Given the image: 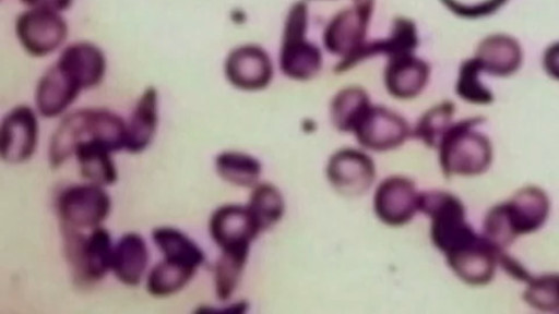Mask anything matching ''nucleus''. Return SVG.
<instances>
[{"label": "nucleus", "mask_w": 559, "mask_h": 314, "mask_svg": "<svg viewBox=\"0 0 559 314\" xmlns=\"http://www.w3.org/2000/svg\"><path fill=\"white\" fill-rule=\"evenodd\" d=\"M549 214L547 193L537 185H525L487 212L483 234L497 247L506 249L519 237L540 229Z\"/></svg>", "instance_id": "obj_1"}, {"label": "nucleus", "mask_w": 559, "mask_h": 314, "mask_svg": "<svg viewBox=\"0 0 559 314\" xmlns=\"http://www.w3.org/2000/svg\"><path fill=\"white\" fill-rule=\"evenodd\" d=\"M418 212L430 219L432 244L445 255L468 247L481 239L466 220L461 200L447 191L419 193Z\"/></svg>", "instance_id": "obj_2"}, {"label": "nucleus", "mask_w": 559, "mask_h": 314, "mask_svg": "<svg viewBox=\"0 0 559 314\" xmlns=\"http://www.w3.org/2000/svg\"><path fill=\"white\" fill-rule=\"evenodd\" d=\"M481 118H468L453 123L439 147V165L445 177H474L486 172L492 162L489 138L475 130Z\"/></svg>", "instance_id": "obj_3"}, {"label": "nucleus", "mask_w": 559, "mask_h": 314, "mask_svg": "<svg viewBox=\"0 0 559 314\" xmlns=\"http://www.w3.org/2000/svg\"><path fill=\"white\" fill-rule=\"evenodd\" d=\"M64 253L73 274L87 282L102 280L111 269L112 250L110 233L98 226L85 234L82 230L61 226Z\"/></svg>", "instance_id": "obj_4"}, {"label": "nucleus", "mask_w": 559, "mask_h": 314, "mask_svg": "<svg viewBox=\"0 0 559 314\" xmlns=\"http://www.w3.org/2000/svg\"><path fill=\"white\" fill-rule=\"evenodd\" d=\"M307 12L305 2H297L290 9L280 55L282 72L298 81L312 78L322 65L320 49L306 39Z\"/></svg>", "instance_id": "obj_5"}, {"label": "nucleus", "mask_w": 559, "mask_h": 314, "mask_svg": "<svg viewBox=\"0 0 559 314\" xmlns=\"http://www.w3.org/2000/svg\"><path fill=\"white\" fill-rule=\"evenodd\" d=\"M111 200L102 185L75 184L66 188L57 198L61 226L84 230L94 229L107 218Z\"/></svg>", "instance_id": "obj_6"}, {"label": "nucleus", "mask_w": 559, "mask_h": 314, "mask_svg": "<svg viewBox=\"0 0 559 314\" xmlns=\"http://www.w3.org/2000/svg\"><path fill=\"white\" fill-rule=\"evenodd\" d=\"M15 34L28 55L45 57L58 49L66 40L68 25L58 12L29 9L17 16Z\"/></svg>", "instance_id": "obj_7"}, {"label": "nucleus", "mask_w": 559, "mask_h": 314, "mask_svg": "<svg viewBox=\"0 0 559 314\" xmlns=\"http://www.w3.org/2000/svg\"><path fill=\"white\" fill-rule=\"evenodd\" d=\"M353 134L359 145L373 152H386L400 147L412 136L406 120L396 112L372 106L365 111Z\"/></svg>", "instance_id": "obj_8"}, {"label": "nucleus", "mask_w": 559, "mask_h": 314, "mask_svg": "<svg viewBox=\"0 0 559 314\" xmlns=\"http://www.w3.org/2000/svg\"><path fill=\"white\" fill-rule=\"evenodd\" d=\"M326 178L332 188L348 197L365 194L376 179L374 162L369 155L356 148L335 152L326 164Z\"/></svg>", "instance_id": "obj_9"}, {"label": "nucleus", "mask_w": 559, "mask_h": 314, "mask_svg": "<svg viewBox=\"0 0 559 314\" xmlns=\"http://www.w3.org/2000/svg\"><path fill=\"white\" fill-rule=\"evenodd\" d=\"M419 193L411 179L403 176L388 177L376 189L374 213L386 226L401 227L418 212Z\"/></svg>", "instance_id": "obj_10"}, {"label": "nucleus", "mask_w": 559, "mask_h": 314, "mask_svg": "<svg viewBox=\"0 0 559 314\" xmlns=\"http://www.w3.org/2000/svg\"><path fill=\"white\" fill-rule=\"evenodd\" d=\"M37 142L38 121L31 107L21 105L5 114L0 128V153L5 162L26 161L36 150Z\"/></svg>", "instance_id": "obj_11"}, {"label": "nucleus", "mask_w": 559, "mask_h": 314, "mask_svg": "<svg viewBox=\"0 0 559 314\" xmlns=\"http://www.w3.org/2000/svg\"><path fill=\"white\" fill-rule=\"evenodd\" d=\"M209 231L221 250H250V244L261 232L247 205L236 204L214 210Z\"/></svg>", "instance_id": "obj_12"}, {"label": "nucleus", "mask_w": 559, "mask_h": 314, "mask_svg": "<svg viewBox=\"0 0 559 314\" xmlns=\"http://www.w3.org/2000/svg\"><path fill=\"white\" fill-rule=\"evenodd\" d=\"M225 76L236 88L258 90L266 87L273 76V67L267 53L254 45L233 49L224 64Z\"/></svg>", "instance_id": "obj_13"}, {"label": "nucleus", "mask_w": 559, "mask_h": 314, "mask_svg": "<svg viewBox=\"0 0 559 314\" xmlns=\"http://www.w3.org/2000/svg\"><path fill=\"white\" fill-rule=\"evenodd\" d=\"M483 234V233H481ZM499 249L484 234L475 244L445 255L447 264L454 275L469 286L489 283L498 267Z\"/></svg>", "instance_id": "obj_14"}, {"label": "nucleus", "mask_w": 559, "mask_h": 314, "mask_svg": "<svg viewBox=\"0 0 559 314\" xmlns=\"http://www.w3.org/2000/svg\"><path fill=\"white\" fill-rule=\"evenodd\" d=\"M371 8L358 7L340 12L324 33V46L333 55L343 56L340 64L348 61L365 44L364 37Z\"/></svg>", "instance_id": "obj_15"}, {"label": "nucleus", "mask_w": 559, "mask_h": 314, "mask_svg": "<svg viewBox=\"0 0 559 314\" xmlns=\"http://www.w3.org/2000/svg\"><path fill=\"white\" fill-rule=\"evenodd\" d=\"M81 89L97 86L106 72L104 52L94 44L78 41L66 47L56 62Z\"/></svg>", "instance_id": "obj_16"}, {"label": "nucleus", "mask_w": 559, "mask_h": 314, "mask_svg": "<svg viewBox=\"0 0 559 314\" xmlns=\"http://www.w3.org/2000/svg\"><path fill=\"white\" fill-rule=\"evenodd\" d=\"M81 90V87L55 63L46 70L37 83L36 107L43 117H57L66 111Z\"/></svg>", "instance_id": "obj_17"}, {"label": "nucleus", "mask_w": 559, "mask_h": 314, "mask_svg": "<svg viewBox=\"0 0 559 314\" xmlns=\"http://www.w3.org/2000/svg\"><path fill=\"white\" fill-rule=\"evenodd\" d=\"M428 64L413 56L404 53L389 58L384 71V84L390 95L400 99L416 97L425 88L429 78Z\"/></svg>", "instance_id": "obj_18"}, {"label": "nucleus", "mask_w": 559, "mask_h": 314, "mask_svg": "<svg viewBox=\"0 0 559 314\" xmlns=\"http://www.w3.org/2000/svg\"><path fill=\"white\" fill-rule=\"evenodd\" d=\"M148 264L145 240L135 232L123 234L114 245L111 270L127 286H138Z\"/></svg>", "instance_id": "obj_19"}, {"label": "nucleus", "mask_w": 559, "mask_h": 314, "mask_svg": "<svg viewBox=\"0 0 559 314\" xmlns=\"http://www.w3.org/2000/svg\"><path fill=\"white\" fill-rule=\"evenodd\" d=\"M158 122V95L155 87H147L139 97L129 122L124 149L138 154L153 141Z\"/></svg>", "instance_id": "obj_20"}, {"label": "nucleus", "mask_w": 559, "mask_h": 314, "mask_svg": "<svg viewBox=\"0 0 559 314\" xmlns=\"http://www.w3.org/2000/svg\"><path fill=\"white\" fill-rule=\"evenodd\" d=\"M90 138L88 108L78 109L64 116L50 140V166L58 168L63 165L75 153L79 144Z\"/></svg>", "instance_id": "obj_21"}, {"label": "nucleus", "mask_w": 559, "mask_h": 314, "mask_svg": "<svg viewBox=\"0 0 559 314\" xmlns=\"http://www.w3.org/2000/svg\"><path fill=\"white\" fill-rule=\"evenodd\" d=\"M110 150L94 140L79 144L75 157L80 172L91 183L110 185L117 181L118 172L110 157Z\"/></svg>", "instance_id": "obj_22"}, {"label": "nucleus", "mask_w": 559, "mask_h": 314, "mask_svg": "<svg viewBox=\"0 0 559 314\" xmlns=\"http://www.w3.org/2000/svg\"><path fill=\"white\" fill-rule=\"evenodd\" d=\"M152 238L166 259L181 263L197 269L205 259L201 247L176 228H155L152 232Z\"/></svg>", "instance_id": "obj_23"}, {"label": "nucleus", "mask_w": 559, "mask_h": 314, "mask_svg": "<svg viewBox=\"0 0 559 314\" xmlns=\"http://www.w3.org/2000/svg\"><path fill=\"white\" fill-rule=\"evenodd\" d=\"M367 93L357 86L341 89L330 107L331 121L341 132L353 133L356 124L370 107Z\"/></svg>", "instance_id": "obj_24"}, {"label": "nucleus", "mask_w": 559, "mask_h": 314, "mask_svg": "<svg viewBox=\"0 0 559 314\" xmlns=\"http://www.w3.org/2000/svg\"><path fill=\"white\" fill-rule=\"evenodd\" d=\"M215 168L218 176L226 182L253 188L259 183L262 172L260 161L251 155L241 152H223L215 158Z\"/></svg>", "instance_id": "obj_25"}, {"label": "nucleus", "mask_w": 559, "mask_h": 314, "mask_svg": "<svg viewBox=\"0 0 559 314\" xmlns=\"http://www.w3.org/2000/svg\"><path fill=\"white\" fill-rule=\"evenodd\" d=\"M197 268L164 258L150 271L146 280L147 292L154 297H169L193 278Z\"/></svg>", "instance_id": "obj_26"}, {"label": "nucleus", "mask_w": 559, "mask_h": 314, "mask_svg": "<svg viewBox=\"0 0 559 314\" xmlns=\"http://www.w3.org/2000/svg\"><path fill=\"white\" fill-rule=\"evenodd\" d=\"M247 207L262 232L281 220L285 203L276 186L271 183H258L253 186Z\"/></svg>", "instance_id": "obj_27"}, {"label": "nucleus", "mask_w": 559, "mask_h": 314, "mask_svg": "<svg viewBox=\"0 0 559 314\" xmlns=\"http://www.w3.org/2000/svg\"><path fill=\"white\" fill-rule=\"evenodd\" d=\"M454 105L443 101L427 110L412 130V136L430 148L438 149L443 136L453 124Z\"/></svg>", "instance_id": "obj_28"}, {"label": "nucleus", "mask_w": 559, "mask_h": 314, "mask_svg": "<svg viewBox=\"0 0 559 314\" xmlns=\"http://www.w3.org/2000/svg\"><path fill=\"white\" fill-rule=\"evenodd\" d=\"M249 250H222L214 267V287L218 300H228L236 290Z\"/></svg>", "instance_id": "obj_29"}, {"label": "nucleus", "mask_w": 559, "mask_h": 314, "mask_svg": "<svg viewBox=\"0 0 559 314\" xmlns=\"http://www.w3.org/2000/svg\"><path fill=\"white\" fill-rule=\"evenodd\" d=\"M524 301L543 312L559 310V273L532 276L523 292Z\"/></svg>", "instance_id": "obj_30"}, {"label": "nucleus", "mask_w": 559, "mask_h": 314, "mask_svg": "<svg viewBox=\"0 0 559 314\" xmlns=\"http://www.w3.org/2000/svg\"><path fill=\"white\" fill-rule=\"evenodd\" d=\"M480 72L483 71L477 59L463 63L456 83V93L466 101L489 104L492 100V95L479 81Z\"/></svg>", "instance_id": "obj_31"}, {"label": "nucleus", "mask_w": 559, "mask_h": 314, "mask_svg": "<svg viewBox=\"0 0 559 314\" xmlns=\"http://www.w3.org/2000/svg\"><path fill=\"white\" fill-rule=\"evenodd\" d=\"M31 9H44L60 12L71 7L72 0H21Z\"/></svg>", "instance_id": "obj_32"}, {"label": "nucleus", "mask_w": 559, "mask_h": 314, "mask_svg": "<svg viewBox=\"0 0 559 314\" xmlns=\"http://www.w3.org/2000/svg\"><path fill=\"white\" fill-rule=\"evenodd\" d=\"M545 68L550 76L559 80V46L551 48L547 52Z\"/></svg>", "instance_id": "obj_33"}]
</instances>
